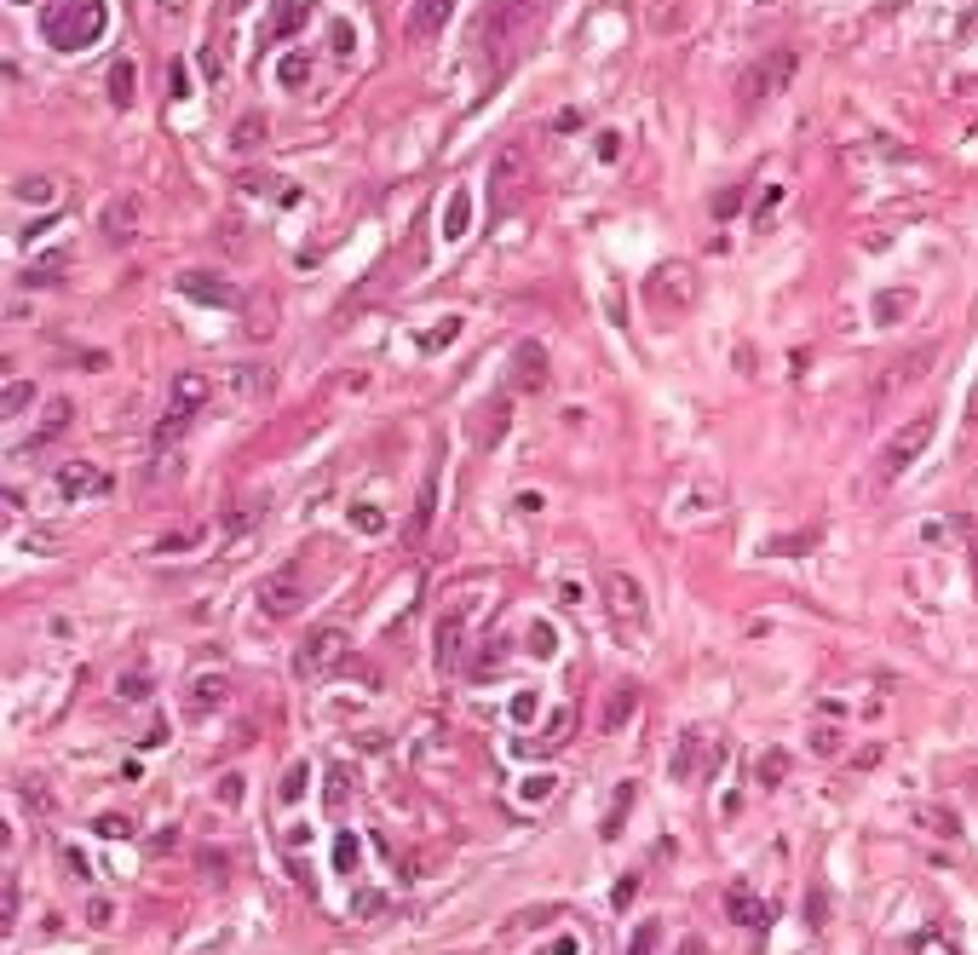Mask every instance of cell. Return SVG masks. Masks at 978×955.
Segmentation results:
<instances>
[{
  "mask_svg": "<svg viewBox=\"0 0 978 955\" xmlns=\"http://www.w3.org/2000/svg\"><path fill=\"white\" fill-rule=\"evenodd\" d=\"M605 605H610L616 628L628 633V639H639V633H645V616H651V593L639 587V576H633V570H605Z\"/></svg>",
  "mask_w": 978,
  "mask_h": 955,
  "instance_id": "277c9868",
  "label": "cell"
},
{
  "mask_svg": "<svg viewBox=\"0 0 978 955\" xmlns=\"http://www.w3.org/2000/svg\"><path fill=\"white\" fill-rule=\"evenodd\" d=\"M357 915H386V898H374V892H363V898H357Z\"/></svg>",
  "mask_w": 978,
  "mask_h": 955,
  "instance_id": "681fc988",
  "label": "cell"
},
{
  "mask_svg": "<svg viewBox=\"0 0 978 955\" xmlns=\"http://www.w3.org/2000/svg\"><path fill=\"white\" fill-rule=\"evenodd\" d=\"M12 921H18V881L0 886V932L12 938Z\"/></svg>",
  "mask_w": 978,
  "mask_h": 955,
  "instance_id": "d6a6232c",
  "label": "cell"
},
{
  "mask_svg": "<svg viewBox=\"0 0 978 955\" xmlns=\"http://www.w3.org/2000/svg\"><path fill=\"white\" fill-rule=\"evenodd\" d=\"M881 6H886V12H904L909 0H881Z\"/></svg>",
  "mask_w": 978,
  "mask_h": 955,
  "instance_id": "11a10c76",
  "label": "cell"
},
{
  "mask_svg": "<svg viewBox=\"0 0 978 955\" xmlns=\"http://www.w3.org/2000/svg\"><path fill=\"white\" fill-rule=\"evenodd\" d=\"M305 783H311V766H305V760H294V766L282 771V783H277L282 806H294V800H300V794H305Z\"/></svg>",
  "mask_w": 978,
  "mask_h": 955,
  "instance_id": "83f0119b",
  "label": "cell"
},
{
  "mask_svg": "<svg viewBox=\"0 0 978 955\" xmlns=\"http://www.w3.org/2000/svg\"><path fill=\"white\" fill-rule=\"evenodd\" d=\"M633 794H639L633 783H622V789H616V806H610V817H605V840L622 835V823H628V812H633Z\"/></svg>",
  "mask_w": 978,
  "mask_h": 955,
  "instance_id": "f1b7e54d",
  "label": "cell"
},
{
  "mask_svg": "<svg viewBox=\"0 0 978 955\" xmlns=\"http://www.w3.org/2000/svg\"><path fill=\"white\" fill-rule=\"evenodd\" d=\"M432 513H438V484L426 478V490H420V501H415V530H409V541H420L432 530Z\"/></svg>",
  "mask_w": 978,
  "mask_h": 955,
  "instance_id": "484cf974",
  "label": "cell"
},
{
  "mask_svg": "<svg viewBox=\"0 0 978 955\" xmlns=\"http://www.w3.org/2000/svg\"><path fill=\"white\" fill-rule=\"evenodd\" d=\"M783 202H789V196H783V185H766L760 208H754V231H771V225L783 219Z\"/></svg>",
  "mask_w": 978,
  "mask_h": 955,
  "instance_id": "cb8c5ba5",
  "label": "cell"
},
{
  "mask_svg": "<svg viewBox=\"0 0 978 955\" xmlns=\"http://www.w3.org/2000/svg\"><path fill=\"white\" fill-rule=\"evenodd\" d=\"M536 708H541V697H536V691H518V697H513V708H507V714H513L518 725H536Z\"/></svg>",
  "mask_w": 978,
  "mask_h": 955,
  "instance_id": "e575fe53",
  "label": "cell"
},
{
  "mask_svg": "<svg viewBox=\"0 0 978 955\" xmlns=\"http://www.w3.org/2000/svg\"><path fill=\"white\" fill-rule=\"evenodd\" d=\"M530 645H536V651L547 656V651H553V628H536V633H530Z\"/></svg>",
  "mask_w": 978,
  "mask_h": 955,
  "instance_id": "816d5d0a",
  "label": "cell"
},
{
  "mask_svg": "<svg viewBox=\"0 0 978 955\" xmlns=\"http://www.w3.org/2000/svg\"><path fill=\"white\" fill-rule=\"evenodd\" d=\"M633 892H639V875H622V881H616V892H610V904L628 909V904H633Z\"/></svg>",
  "mask_w": 978,
  "mask_h": 955,
  "instance_id": "ee69618b",
  "label": "cell"
},
{
  "mask_svg": "<svg viewBox=\"0 0 978 955\" xmlns=\"http://www.w3.org/2000/svg\"><path fill=\"white\" fill-rule=\"evenodd\" d=\"M760 777H766V783H777V777H783V748H771L766 760H760Z\"/></svg>",
  "mask_w": 978,
  "mask_h": 955,
  "instance_id": "bcb514c9",
  "label": "cell"
},
{
  "mask_svg": "<svg viewBox=\"0 0 978 955\" xmlns=\"http://www.w3.org/2000/svg\"><path fill=\"white\" fill-rule=\"evenodd\" d=\"M645 294H651V305H662L668 317H685L691 300H697V271H691L685 259H662L651 277H645Z\"/></svg>",
  "mask_w": 978,
  "mask_h": 955,
  "instance_id": "5b68a950",
  "label": "cell"
},
{
  "mask_svg": "<svg viewBox=\"0 0 978 955\" xmlns=\"http://www.w3.org/2000/svg\"><path fill=\"white\" fill-rule=\"evenodd\" d=\"M967 415H973V426H978V392H973V403H967Z\"/></svg>",
  "mask_w": 978,
  "mask_h": 955,
  "instance_id": "9f6ffc18",
  "label": "cell"
},
{
  "mask_svg": "<svg viewBox=\"0 0 978 955\" xmlns=\"http://www.w3.org/2000/svg\"><path fill=\"white\" fill-rule=\"evenodd\" d=\"M29 403H35V386H29V380H6V392H0V415L12 420V415H24Z\"/></svg>",
  "mask_w": 978,
  "mask_h": 955,
  "instance_id": "d4e9b609",
  "label": "cell"
},
{
  "mask_svg": "<svg viewBox=\"0 0 978 955\" xmlns=\"http://www.w3.org/2000/svg\"><path fill=\"white\" fill-rule=\"evenodd\" d=\"M656 938H662V932H656V921H645V927L633 932V950H628V955H651V944H656Z\"/></svg>",
  "mask_w": 978,
  "mask_h": 955,
  "instance_id": "f6af8a7d",
  "label": "cell"
},
{
  "mask_svg": "<svg viewBox=\"0 0 978 955\" xmlns=\"http://www.w3.org/2000/svg\"><path fill=\"white\" fill-rule=\"evenodd\" d=\"M334 846H340V852H334V869H340V875H351V869H357V835H340Z\"/></svg>",
  "mask_w": 978,
  "mask_h": 955,
  "instance_id": "ab89813d",
  "label": "cell"
},
{
  "mask_svg": "<svg viewBox=\"0 0 978 955\" xmlns=\"http://www.w3.org/2000/svg\"><path fill=\"white\" fill-rule=\"evenodd\" d=\"M231 139H236V150H254V144L265 139V121H259V116H248V121H242V127H236V133H231Z\"/></svg>",
  "mask_w": 978,
  "mask_h": 955,
  "instance_id": "74e56055",
  "label": "cell"
},
{
  "mask_svg": "<svg viewBox=\"0 0 978 955\" xmlns=\"http://www.w3.org/2000/svg\"><path fill=\"white\" fill-rule=\"evenodd\" d=\"M328 806H340V800H346V794H351V771H328Z\"/></svg>",
  "mask_w": 978,
  "mask_h": 955,
  "instance_id": "60d3db41",
  "label": "cell"
},
{
  "mask_svg": "<svg viewBox=\"0 0 978 955\" xmlns=\"http://www.w3.org/2000/svg\"><path fill=\"white\" fill-rule=\"evenodd\" d=\"M185 702H190V714H219V708L231 702V679H225V674H196V679H190V691H185Z\"/></svg>",
  "mask_w": 978,
  "mask_h": 955,
  "instance_id": "5bb4252c",
  "label": "cell"
},
{
  "mask_svg": "<svg viewBox=\"0 0 978 955\" xmlns=\"http://www.w3.org/2000/svg\"><path fill=\"white\" fill-rule=\"evenodd\" d=\"M305 576L288 564V570H277V576H265V587H259V605H265V616H294V610L305 605Z\"/></svg>",
  "mask_w": 978,
  "mask_h": 955,
  "instance_id": "9c48e42d",
  "label": "cell"
},
{
  "mask_svg": "<svg viewBox=\"0 0 978 955\" xmlns=\"http://www.w3.org/2000/svg\"><path fill=\"white\" fill-rule=\"evenodd\" d=\"M932 443V415H915L909 426H898L892 432V443H886V455H881V478L892 484V478H904L909 466L921 461V449Z\"/></svg>",
  "mask_w": 978,
  "mask_h": 955,
  "instance_id": "8992f818",
  "label": "cell"
},
{
  "mask_svg": "<svg viewBox=\"0 0 978 955\" xmlns=\"http://www.w3.org/2000/svg\"><path fill=\"white\" fill-rule=\"evenodd\" d=\"M547 374H553V357H547V346L541 340H518L513 346V363H507V380H513V392H547Z\"/></svg>",
  "mask_w": 978,
  "mask_h": 955,
  "instance_id": "52a82bcc",
  "label": "cell"
},
{
  "mask_svg": "<svg viewBox=\"0 0 978 955\" xmlns=\"http://www.w3.org/2000/svg\"><path fill=\"white\" fill-rule=\"evenodd\" d=\"M179 294L196 300V305H231V282L213 277V271H185V277H179Z\"/></svg>",
  "mask_w": 978,
  "mask_h": 955,
  "instance_id": "9a60e30c",
  "label": "cell"
},
{
  "mask_svg": "<svg viewBox=\"0 0 978 955\" xmlns=\"http://www.w3.org/2000/svg\"><path fill=\"white\" fill-rule=\"evenodd\" d=\"M139 196H116V202H104V213H98V231H104V242H133V231H139Z\"/></svg>",
  "mask_w": 978,
  "mask_h": 955,
  "instance_id": "4fadbf2b",
  "label": "cell"
},
{
  "mask_svg": "<svg viewBox=\"0 0 978 955\" xmlns=\"http://www.w3.org/2000/svg\"><path fill=\"white\" fill-rule=\"evenodd\" d=\"M104 18H110V6H104V0H64V6L47 18V47H58V52H87L98 35H104Z\"/></svg>",
  "mask_w": 978,
  "mask_h": 955,
  "instance_id": "6da1fadb",
  "label": "cell"
},
{
  "mask_svg": "<svg viewBox=\"0 0 978 955\" xmlns=\"http://www.w3.org/2000/svg\"><path fill=\"white\" fill-rule=\"evenodd\" d=\"M116 691H121V697H133V702L150 697V674H139V668H133V674H121V679H116Z\"/></svg>",
  "mask_w": 978,
  "mask_h": 955,
  "instance_id": "f35d334b",
  "label": "cell"
},
{
  "mask_svg": "<svg viewBox=\"0 0 978 955\" xmlns=\"http://www.w3.org/2000/svg\"><path fill=\"white\" fill-rule=\"evenodd\" d=\"M58 495H70V501L110 495V472H98L93 461H64V466H58Z\"/></svg>",
  "mask_w": 978,
  "mask_h": 955,
  "instance_id": "7c38bea8",
  "label": "cell"
},
{
  "mask_svg": "<svg viewBox=\"0 0 978 955\" xmlns=\"http://www.w3.org/2000/svg\"><path fill=\"white\" fill-rule=\"evenodd\" d=\"M179 547H196V536H162L156 541V553H179Z\"/></svg>",
  "mask_w": 978,
  "mask_h": 955,
  "instance_id": "f907efd6",
  "label": "cell"
},
{
  "mask_svg": "<svg viewBox=\"0 0 978 955\" xmlns=\"http://www.w3.org/2000/svg\"><path fill=\"white\" fill-rule=\"evenodd\" d=\"M507 420H513L507 397H495L484 415H478V426H472V432H478V449H501V438H507Z\"/></svg>",
  "mask_w": 978,
  "mask_h": 955,
  "instance_id": "e0dca14e",
  "label": "cell"
},
{
  "mask_svg": "<svg viewBox=\"0 0 978 955\" xmlns=\"http://www.w3.org/2000/svg\"><path fill=\"white\" fill-rule=\"evenodd\" d=\"M582 127H587V116H582V110H564V116L553 121V133H582Z\"/></svg>",
  "mask_w": 978,
  "mask_h": 955,
  "instance_id": "7dc6e473",
  "label": "cell"
},
{
  "mask_svg": "<svg viewBox=\"0 0 978 955\" xmlns=\"http://www.w3.org/2000/svg\"><path fill=\"white\" fill-rule=\"evenodd\" d=\"M932 363H938V346H915V351H904L898 363H886L881 369V380H875V392L881 397H898V392H909L921 374H932Z\"/></svg>",
  "mask_w": 978,
  "mask_h": 955,
  "instance_id": "ba28073f",
  "label": "cell"
},
{
  "mask_svg": "<svg viewBox=\"0 0 978 955\" xmlns=\"http://www.w3.org/2000/svg\"><path fill=\"white\" fill-rule=\"evenodd\" d=\"M725 915H731L737 927H766L771 921V909L760 904V898H748V892H731V898H725Z\"/></svg>",
  "mask_w": 978,
  "mask_h": 955,
  "instance_id": "ffe728a7",
  "label": "cell"
},
{
  "mask_svg": "<svg viewBox=\"0 0 978 955\" xmlns=\"http://www.w3.org/2000/svg\"><path fill=\"white\" fill-rule=\"evenodd\" d=\"M70 415H75V409H70V397H58V403H52L47 415H41V432H35V438H29L24 449H41V443H47V438H58V432L70 426Z\"/></svg>",
  "mask_w": 978,
  "mask_h": 955,
  "instance_id": "7402d4cb",
  "label": "cell"
},
{
  "mask_svg": "<svg viewBox=\"0 0 978 955\" xmlns=\"http://www.w3.org/2000/svg\"><path fill=\"white\" fill-rule=\"evenodd\" d=\"M449 18H455V0H420L415 35H443V29H449Z\"/></svg>",
  "mask_w": 978,
  "mask_h": 955,
  "instance_id": "44dd1931",
  "label": "cell"
},
{
  "mask_svg": "<svg viewBox=\"0 0 978 955\" xmlns=\"http://www.w3.org/2000/svg\"><path fill=\"white\" fill-rule=\"evenodd\" d=\"M12 202L52 208V202H58V179H47V173H24V179H12Z\"/></svg>",
  "mask_w": 978,
  "mask_h": 955,
  "instance_id": "ac0fdd59",
  "label": "cell"
},
{
  "mask_svg": "<svg viewBox=\"0 0 978 955\" xmlns=\"http://www.w3.org/2000/svg\"><path fill=\"white\" fill-rule=\"evenodd\" d=\"M93 835H98V840H127V835H133V817L98 812V817H93Z\"/></svg>",
  "mask_w": 978,
  "mask_h": 955,
  "instance_id": "f546056e",
  "label": "cell"
},
{
  "mask_svg": "<svg viewBox=\"0 0 978 955\" xmlns=\"http://www.w3.org/2000/svg\"><path fill=\"white\" fill-rule=\"evenodd\" d=\"M438 231H443V242H461V236L472 231V190H466V185L449 190V202H443V225H438Z\"/></svg>",
  "mask_w": 978,
  "mask_h": 955,
  "instance_id": "2e32d148",
  "label": "cell"
},
{
  "mask_svg": "<svg viewBox=\"0 0 978 955\" xmlns=\"http://www.w3.org/2000/svg\"><path fill=\"white\" fill-rule=\"evenodd\" d=\"M12 6H29V0H12Z\"/></svg>",
  "mask_w": 978,
  "mask_h": 955,
  "instance_id": "6f0895ef",
  "label": "cell"
},
{
  "mask_svg": "<svg viewBox=\"0 0 978 955\" xmlns=\"http://www.w3.org/2000/svg\"><path fill=\"white\" fill-rule=\"evenodd\" d=\"M553 789H559V777H553V771H541V777H530V783H524V800H530V806H541Z\"/></svg>",
  "mask_w": 978,
  "mask_h": 955,
  "instance_id": "8d00e7d4",
  "label": "cell"
},
{
  "mask_svg": "<svg viewBox=\"0 0 978 955\" xmlns=\"http://www.w3.org/2000/svg\"><path fill=\"white\" fill-rule=\"evenodd\" d=\"M156 12H167V18H173V12H185V0H156Z\"/></svg>",
  "mask_w": 978,
  "mask_h": 955,
  "instance_id": "f5cc1de1",
  "label": "cell"
},
{
  "mask_svg": "<svg viewBox=\"0 0 978 955\" xmlns=\"http://www.w3.org/2000/svg\"><path fill=\"white\" fill-rule=\"evenodd\" d=\"M311 6H317V0H277V18H271V29H277V35H288V29H300Z\"/></svg>",
  "mask_w": 978,
  "mask_h": 955,
  "instance_id": "4316f807",
  "label": "cell"
},
{
  "mask_svg": "<svg viewBox=\"0 0 978 955\" xmlns=\"http://www.w3.org/2000/svg\"><path fill=\"white\" fill-rule=\"evenodd\" d=\"M455 334H461V317H443L432 334H420V351H443L449 340H455Z\"/></svg>",
  "mask_w": 978,
  "mask_h": 955,
  "instance_id": "1f68e13d",
  "label": "cell"
},
{
  "mask_svg": "<svg viewBox=\"0 0 978 955\" xmlns=\"http://www.w3.org/2000/svg\"><path fill=\"white\" fill-rule=\"evenodd\" d=\"M628 714H633V691H616V697L605 702V731H622Z\"/></svg>",
  "mask_w": 978,
  "mask_h": 955,
  "instance_id": "4dcf8cb0",
  "label": "cell"
},
{
  "mask_svg": "<svg viewBox=\"0 0 978 955\" xmlns=\"http://www.w3.org/2000/svg\"><path fill=\"white\" fill-rule=\"evenodd\" d=\"M737 208H743V190H720V202H714V219H737Z\"/></svg>",
  "mask_w": 978,
  "mask_h": 955,
  "instance_id": "7bdbcfd3",
  "label": "cell"
},
{
  "mask_svg": "<svg viewBox=\"0 0 978 955\" xmlns=\"http://www.w3.org/2000/svg\"><path fill=\"white\" fill-rule=\"evenodd\" d=\"M305 64H311V58H300V52H294V58H282L277 81H282V87H305V75H311V70H305Z\"/></svg>",
  "mask_w": 978,
  "mask_h": 955,
  "instance_id": "836d02e7",
  "label": "cell"
},
{
  "mask_svg": "<svg viewBox=\"0 0 978 955\" xmlns=\"http://www.w3.org/2000/svg\"><path fill=\"white\" fill-rule=\"evenodd\" d=\"M616 150H622V139H616V133H599V162H616Z\"/></svg>",
  "mask_w": 978,
  "mask_h": 955,
  "instance_id": "c3c4849f",
  "label": "cell"
},
{
  "mask_svg": "<svg viewBox=\"0 0 978 955\" xmlns=\"http://www.w3.org/2000/svg\"><path fill=\"white\" fill-rule=\"evenodd\" d=\"M340 651H346V633L340 628H311L300 639V651H294V668H300V679H311V674H323Z\"/></svg>",
  "mask_w": 978,
  "mask_h": 955,
  "instance_id": "30bf717a",
  "label": "cell"
},
{
  "mask_svg": "<svg viewBox=\"0 0 978 955\" xmlns=\"http://www.w3.org/2000/svg\"><path fill=\"white\" fill-rule=\"evenodd\" d=\"M133 87H139L133 58H116V64H110V110H133Z\"/></svg>",
  "mask_w": 978,
  "mask_h": 955,
  "instance_id": "d6986e66",
  "label": "cell"
},
{
  "mask_svg": "<svg viewBox=\"0 0 978 955\" xmlns=\"http://www.w3.org/2000/svg\"><path fill=\"white\" fill-rule=\"evenodd\" d=\"M271 380H277V374L265 369V363H248V369L231 374V386H236V392H248V397H271Z\"/></svg>",
  "mask_w": 978,
  "mask_h": 955,
  "instance_id": "603a6c76",
  "label": "cell"
},
{
  "mask_svg": "<svg viewBox=\"0 0 978 955\" xmlns=\"http://www.w3.org/2000/svg\"><path fill=\"white\" fill-rule=\"evenodd\" d=\"M461 656H466V616L461 610H443L438 633H432V662H438V674H455Z\"/></svg>",
  "mask_w": 978,
  "mask_h": 955,
  "instance_id": "8fae6325",
  "label": "cell"
},
{
  "mask_svg": "<svg viewBox=\"0 0 978 955\" xmlns=\"http://www.w3.org/2000/svg\"><path fill=\"white\" fill-rule=\"evenodd\" d=\"M513 6H530V0H495V12H513Z\"/></svg>",
  "mask_w": 978,
  "mask_h": 955,
  "instance_id": "db71d44e",
  "label": "cell"
},
{
  "mask_svg": "<svg viewBox=\"0 0 978 955\" xmlns=\"http://www.w3.org/2000/svg\"><path fill=\"white\" fill-rule=\"evenodd\" d=\"M351 524H357V530H363V536H380V524H386V518L374 513L369 501H357V507H351Z\"/></svg>",
  "mask_w": 978,
  "mask_h": 955,
  "instance_id": "d590c367",
  "label": "cell"
},
{
  "mask_svg": "<svg viewBox=\"0 0 978 955\" xmlns=\"http://www.w3.org/2000/svg\"><path fill=\"white\" fill-rule=\"evenodd\" d=\"M794 70H800V52H789V47H777V52H766L760 64H748V75L737 81V98H743V110H760V104H771V98L783 93L794 81Z\"/></svg>",
  "mask_w": 978,
  "mask_h": 955,
  "instance_id": "7a4b0ae2",
  "label": "cell"
},
{
  "mask_svg": "<svg viewBox=\"0 0 978 955\" xmlns=\"http://www.w3.org/2000/svg\"><path fill=\"white\" fill-rule=\"evenodd\" d=\"M213 794H219V806H236V800H242V777H236V771H225Z\"/></svg>",
  "mask_w": 978,
  "mask_h": 955,
  "instance_id": "b9f144b4",
  "label": "cell"
},
{
  "mask_svg": "<svg viewBox=\"0 0 978 955\" xmlns=\"http://www.w3.org/2000/svg\"><path fill=\"white\" fill-rule=\"evenodd\" d=\"M208 374H179L173 386H167V415L162 426H156V443H179V432H185V420H196L202 409H208Z\"/></svg>",
  "mask_w": 978,
  "mask_h": 955,
  "instance_id": "3957f363",
  "label": "cell"
}]
</instances>
